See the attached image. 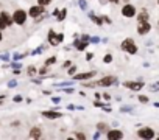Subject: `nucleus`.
Segmentation results:
<instances>
[{
	"instance_id": "f257e3e1",
	"label": "nucleus",
	"mask_w": 159,
	"mask_h": 140,
	"mask_svg": "<svg viewBox=\"0 0 159 140\" xmlns=\"http://www.w3.org/2000/svg\"><path fill=\"white\" fill-rule=\"evenodd\" d=\"M120 50L125 51V53H128V55H136L139 48H137V45H136V42H134L133 37H126V39L122 41V44H120Z\"/></svg>"
},
{
	"instance_id": "f03ea898",
	"label": "nucleus",
	"mask_w": 159,
	"mask_h": 140,
	"mask_svg": "<svg viewBox=\"0 0 159 140\" xmlns=\"http://www.w3.org/2000/svg\"><path fill=\"white\" fill-rule=\"evenodd\" d=\"M47 41H48V44L50 45H53V47H56V45H59L62 41H64V34H58L55 30H48V33H47Z\"/></svg>"
},
{
	"instance_id": "7ed1b4c3",
	"label": "nucleus",
	"mask_w": 159,
	"mask_h": 140,
	"mask_svg": "<svg viewBox=\"0 0 159 140\" xmlns=\"http://www.w3.org/2000/svg\"><path fill=\"white\" fill-rule=\"evenodd\" d=\"M137 137L139 138H145V140H151V138L156 137V132H154V129L151 126H142L137 131Z\"/></svg>"
},
{
	"instance_id": "20e7f679",
	"label": "nucleus",
	"mask_w": 159,
	"mask_h": 140,
	"mask_svg": "<svg viewBox=\"0 0 159 140\" xmlns=\"http://www.w3.org/2000/svg\"><path fill=\"white\" fill-rule=\"evenodd\" d=\"M27 19H28V13L25 10H16L13 13V20L16 25H25Z\"/></svg>"
},
{
	"instance_id": "39448f33",
	"label": "nucleus",
	"mask_w": 159,
	"mask_h": 140,
	"mask_svg": "<svg viewBox=\"0 0 159 140\" xmlns=\"http://www.w3.org/2000/svg\"><path fill=\"white\" fill-rule=\"evenodd\" d=\"M117 77H114V75H106V77H103V78H100L98 81H95V84L97 86H100V87H109V86H114V84H117Z\"/></svg>"
},
{
	"instance_id": "423d86ee",
	"label": "nucleus",
	"mask_w": 159,
	"mask_h": 140,
	"mask_svg": "<svg viewBox=\"0 0 159 140\" xmlns=\"http://www.w3.org/2000/svg\"><path fill=\"white\" fill-rule=\"evenodd\" d=\"M136 14H137V8H136L133 3H125V5L122 7V16H123V17L133 19V17H136Z\"/></svg>"
},
{
	"instance_id": "0eeeda50",
	"label": "nucleus",
	"mask_w": 159,
	"mask_h": 140,
	"mask_svg": "<svg viewBox=\"0 0 159 140\" xmlns=\"http://www.w3.org/2000/svg\"><path fill=\"white\" fill-rule=\"evenodd\" d=\"M122 86L129 89V90H133V92H139L140 89L145 87V83L143 81H123Z\"/></svg>"
},
{
	"instance_id": "6e6552de",
	"label": "nucleus",
	"mask_w": 159,
	"mask_h": 140,
	"mask_svg": "<svg viewBox=\"0 0 159 140\" xmlns=\"http://www.w3.org/2000/svg\"><path fill=\"white\" fill-rule=\"evenodd\" d=\"M95 75H97V70H92V72H84V73H75L72 77V80L73 81H88V80H92Z\"/></svg>"
},
{
	"instance_id": "1a4fd4ad",
	"label": "nucleus",
	"mask_w": 159,
	"mask_h": 140,
	"mask_svg": "<svg viewBox=\"0 0 159 140\" xmlns=\"http://www.w3.org/2000/svg\"><path fill=\"white\" fill-rule=\"evenodd\" d=\"M45 13V7H42V5H33V7H30V10H28V16L31 17V19H36V17H39L41 14H44Z\"/></svg>"
},
{
	"instance_id": "9d476101",
	"label": "nucleus",
	"mask_w": 159,
	"mask_h": 140,
	"mask_svg": "<svg viewBox=\"0 0 159 140\" xmlns=\"http://www.w3.org/2000/svg\"><path fill=\"white\" fill-rule=\"evenodd\" d=\"M151 31V24L150 20H142V22H137V34L140 36H145Z\"/></svg>"
},
{
	"instance_id": "9b49d317",
	"label": "nucleus",
	"mask_w": 159,
	"mask_h": 140,
	"mask_svg": "<svg viewBox=\"0 0 159 140\" xmlns=\"http://www.w3.org/2000/svg\"><path fill=\"white\" fill-rule=\"evenodd\" d=\"M106 137L109 138V140H120V138H123V131L122 129H108L106 131Z\"/></svg>"
},
{
	"instance_id": "f8f14e48",
	"label": "nucleus",
	"mask_w": 159,
	"mask_h": 140,
	"mask_svg": "<svg viewBox=\"0 0 159 140\" xmlns=\"http://www.w3.org/2000/svg\"><path fill=\"white\" fill-rule=\"evenodd\" d=\"M73 47L78 51H84L89 47V41H83V39H75L73 41Z\"/></svg>"
},
{
	"instance_id": "ddd939ff",
	"label": "nucleus",
	"mask_w": 159,
	"mask_h": 140,
	"mask_svg": "<svg viewBox=\"0 0 159 140\" xmlns=\"http://www.w3.org/2000/svg\"><path fill=\"white\" fill-rule=\"evenodd\" d=\"M41 114H42V117H45V118H48V120L61 118V114H59V112H56V111H42Z\"/></svg>"
},
{
	"instance_id": "4468645a",
	"label": "nucleus",
	"mask_w": 159,
	"mask_h": 140,
	"mask_svg": "<svg viewBox=\"0 0 159 140\" xmlns=\"http://www.w3.org/2000/svg\"><path fill=\"white\" fill-rule=\"evenodd\" d=\"M30 138H41L42 137V129L39 128V126H33L31 129H30Z\"/></svg>"
},
{
	"instance_id": "2eb2a0df",
	"label": "nucleus",
	"mask_w": 159,
	"mask_h": 140,
	"mask_svg": "<svg viewBox=\"0 0 159 140\" xmlns=\"http://www.w3.org/2000/svg\"><path fill=\"white\" fill-rule=\"evenodd\" d=\"M150 19V13L143 8V10H140L137 14H136V20L137 22H142V20H148Z\"/></svg>"
},
{
	"instance_id": "dca6fc26",
	"label": "nucleus",
	"mask_w": 159,
	"mask_h": 140,
	"mask_svg": "<svg viewBox=\"0 0 159 140\" xmlns=\"http://www.w3.org/2000/svg\"><path fill=\"white\" fill-rule=\"evenodd\" d=\"M0 16H2V17L5 19V22H7V25H8V27H11V25L14 24V20H13V14H8L7 11H2V13H0Z\"/></svg>"
},
{
	"instance_id": "f3484780",
	"label": "nucleus",
	"mask_w": 159,
	"mask_h": 140,
	"mask_svg": "<svg viewBox=\"0 0 159 140\" xmlns=\"http://www.w3.org/2000/svg\"><path fill=\"white\" fill-rule=\"evenodd\" d=\"M89 19L92 20V24H97V25H103V19L102 17H97L94 13H89Z\"/></svg>"
},
{
	"instance_id": "a211bd4d",
	"label": "nucleus",
	"mask_w": 159,
	"mask_h": 140,
	"mask_svg": "<svg viewBox=\"0 0 159 140\" xmlns=\"http://www.w3.org/2000/svg\"><path fill=\"white\" fill-rule=\"evenodd\" d=\"M66 16H67V10H66V8H62V10L56 14V20H58V22H62V20L66 19Z\"/></svg>"
},
{
	"instance_id": "6ab92c4d",
	"label": "nucleus",
	"mask_w": 159,
	"mask_h": 140,
	"mask_svg": "<svg viewBox=\"0 0 159 140\" xmlns=\"http://www.w3.org/2000/svg\"><path fill=\"white\" fill-rule=\"evenodd\" d=\"M108 129H109V125H106V123H103V121L97 123V131H100V132H106Z\"/></svg>"
},
{
	"instance_id": "aec40b11",
	"label": "nucleus",
	"mask_w": 159,
	"mask_h": 140,
	"mask_svg": "<svg viewBox=\"0 0 159 140\" xmlns=\"http://www.w3.org/2000/svg\"><path fill=\"white\" fill-rule=\"evenodd\" d=\"M36 73H38V68H36L34 65H30V67H28V75L33 77V75H36Z\"/></svg>"
},
{
	"instance_id": "412c9836",
	"label": "nucleus",
	"mask_w": 159,
	"mask_h": 140,
	"mask_svg": "<svg viewBox=\"0 0 159 140\" xmlns=\"http://www.w3.org/2000/svg\"><path fill=\"white\" fill-rule=\"evenodd\" d=\"M137 98H139V103H142V104H147V103H148V101H150V100H148V97H147V95H139V97H137Z\"/></svg>"
},
{
	"instance_id": "4be33fe9",
	"label": "nucleus",
	"mask_w": 159,
	"mask_h": 140,
	"mask_svg": "<svg viewBox=\"0 0 159 140\" xmlns=\"http://www.w3.org/2000/svg\"><path fill=\"white\" fill-rule=\"evenodd\" d=\"M78 3L81 10H88V0H78Z\"/></svg>"
},
{
	"instance_id": "5701e85b",
	"label": "nucleus",
	"mask_w": 159,
	"mask_h": 140,
	"mask_svg": "<svg viewBox=\"0 0 159 140\" xmlns=\"http://www.w3.org/2000/svg\"><path fill=\"white\" fill-rule=\"evenodd\" d=\"M67 73H69L70 77H73V75L76 73V65H70V67H69V70H67Z\"/></svg>"
},
{
	"instance_id": "b1692460",
	"label": "nucleus",
	"mask_w": 159,
	"mask_h": 140,
	"mask_svg": "<svg viewBox=\"0 0 159 140\" xmlns=\"http://www.w3.org/2000/svg\"><path fill=\"white\" fill-rule=\"evenodd\" d=\"M73 137L78 138V140H84V138H86V134H83V132H75Z\"/></svg>"
},
{
	"instance_id": "393cba45",
	"label": "nucleus",
	"mask_w": 159,
	"mask_h": 140,
	"mask_svg": "<svg viewBox=\"0 0 159 140\" xmlns=\"http://www.w3.org/2000/svg\"><path fill=\"white\" fill-rule=\"evenodd\" d=\"M112 59H114V58H112V55H111V53H108V55L103 58V62H105V64H109V62H112Z\"/></svg>"
},
{
	"instance_id": "a878e982",
	"label": "nucleus",
	"mask_w": 159,
	"mask_h": 140,
	"mask_svg": "<svg viewBox=\"0 0 159 140\" xmlns=\"http://www.w3.org/2000/svg\"><path fill=\"white\" fill-rule=\"evenodd\" d=\"M52 2H53V0H38V3L42 5V7H48Z\"/></svg>"
},
{
	"instance_id": "bb28decb",
	"label": "nucleus",
	"mask_w": 159,
	"mask_h": 140,
	"mask_svg": "<svg viewBox=\"0 0 159 140\" xmlns=\"http://www.w3.org/2000/svg\"><path fill=\"white\" fill-rule=\"evenodd\" d=\"M7 27H8V25H7V22H5V19H3L2 16H0V30H2V31H3V30H5Z\"/></svg>"
},
{
	"instance_id": "cd10ccee",
	"label": "nucleus",
	"mask_w": 159,
	"mask_h": 140,
	"mask_svg": "<svg viewBox=\"0 0 159 140\" xmlns=\"http://www.w3.org/2000/svg\"><path fill=\"white\" fill-rule=\"evenodd\" d=\"M56 62V56H52V58H48L47 61H45V65H52V64H55Z\"/></svg>"
},
{
	"instance_id": "c85d7f7f",
	"label": "nucleus",
	"mask_w": 159,
	"mask_h": 140,
	"mask_svg": "<svg viewBox=\"0 0 159 140\" xmlns=\"http://www.w3.org/2000/svg\"><path fill=\"white\" fill-rule=\"evenodd\" d=\"M39 73L41 75H47L48 73V65H44L42 68H39Z\"/></svg>"
},
{
	"instance_id": "c756f323",
	"label": "nucleus",
	"mask_w": 159,
	"mask_h": 140,
	"mask_svg": "<svg viewBox=\"0 0 159 140\" xmlns=\"http://www.w3.org/2000/svg\"><path fill=\"white\" fill-rule=\"evenodd\" d=\"M94 56H95V55H94V53H91V51H89V53H86V61H92V59H94Z\"/></svg>"
},
{
	"instance_id": "7c9ffc66",
	"label": "nucleus",
	"mask_w": 159,
	"mask_h": 140,
	"mask_svg": "<svg viewBox=\"0 0 159 140\" xmlns=\"http://www.w3.org/2000/svg\"><path fill=\"white\" fill-rule=\"evenodd\" d=\"M102 19H103V22H105V24H111V19H109L106 14H105V16H102Z\"/></svg>"
},
{
	"instance_id": "2f4dec72",
	"label": "nucleus",
	"mask_w": 159,
	"mask_h": 140,
	"mask_svg": "<svg viewBox=\"0 0 159 140\" xmlns=\"http://www.w3.org/2000/svg\"><path fill=\"white\" fill-rule=\"evenodd\" d=\"M94 106H95V107H103V106H105V104H103V103H100V101H97V100H95V101H94Z\"/></svg>"
},
{
	"instance_id": "473e14b6",
	"label": "nucleus",
	"mask_w": 159,
	"mask_h": 140,
	"mask_svg": "<svg viewBox=\"0 0 159 140\" xmlns=\"http://www.w3.org/2000/svg\"><path fill=\"white\" fill-rule=\"evenodd\" d=\"M70 65H72V62H70V61H66V62L62 64V68H67V67H70Z\"/></svg>"
},
{
	"instance_id": "72a5a7b5",
	"label": "nucleus",
	"mask_w": 159,
	"mask_h": 140,
	"mask_svg": "<svg viewBox=\"0 0 159 140\" xmlns=\"http://www.w3.org/2000/svg\"><path fill=\"white\" fill-rule=\"evenodd\" d=\"M102 98L108 101V100H111V95H109V94H103V95H102Z\"/></svg>"
},
{
	"instance_id": "f704fd0d",
	"label": "nucleus",
	"mask_w": 159,
	"mask_h": 140,
	"mask_svg": "<svg viewBox=\"0 0 159 140\" xmlns=\"http://www.w3.org/2000/svg\"><path fill=\"white\" fill-rule=\"evenodd\" d=\"M120 111H122V112H129L131 107H129V106H125V107H120Z\"/></svg>"
},
{
	"instance_id": "c9c22d12",
	"label": "nucleus",
	"mask_w": 159,
	"mask_h": 140,
	"mask_svg": "<svg viewBox=\"0 0 159 140\" xmlns=\"http://www.w3.org/2000/svg\"><path fill=\"white\" fill-rule=\"evenodd\" d=\"M91 42H94V44H98V42H100V37H91Z\"/></svg>"
},
{
	"instance_id": "e433bc0d",
	"label": "nucleus",
	"mask_w": 159,
	"mask_h": 140,
	"mask_svg": "<svg viewBox=\"0 0 159 140\" xmlns=\"http://www.w3.org/2000/svg\"><path fill=\"white\" fill-rule=\"evenodd\" d=\"M14 101H16V103L22 101V97H20V95H16V97H14Z\"/></svg>"
},
{
	"instance_id": "4c0bfd02",
	"label": "nucleus",
	"mask_w": 159,
	"mask_h": 140,
	"mask_svg": "<svg viewBox=\"0 0 159 140\" xmlns=\"http://www.w3.org/2000/svg\"><path fill=\"white\" fill-rule=\"evenodd\" d=\"M108 3H114V5H117V3H120V0H108Z\"/></svg>"
},
{
	"instance_id": "58836bf2",
	"label": "nucleus",
	"mask_w": 159,
	"mask_h": 140,
	"mask_svg": "<svg viewBox=\"0 0 159 140\" xmlns=\"http://www.w3.org/2000/svg\"><path fill=\"white\" fill-rule=\"evenodd\" d=\"M81 39H83V41H91V37H89L88 34H83V36H81Z\"/></svg>"
},
{
	"instance_id": "ea45409f",
	"label": "nucleus",
	"mask_w": 159,
	"mask_h": 140,
	"mask_svg": "<svg viewBox=\"0 0 159 140\" xmlns=\"http://www.w3.org/2000/svg\"><path fill=\"white\" fill-rule=\"evenodd\" d=\"M102 98V94L100 92H95V100H100Z\"/></svg>"
},
{
	"instance_id": "a19ab883",
	"label": "nucleus",
	"mask_w": 159,
	"mask_h": 140,
	"mask_svg": "<svg viewBox=\"0 0 159 140\" xmlns=\"http://www.w3.org/2000/svg\"><path fill=\"white\" fill-rule=\"evenodd\" d=\"M59 101H61V98H59V97H55V98H53V103H55V104H56V103H59Z\"/></svg>"
},
{
	"instance_id": "79ce46f5",
	"label": "nucleus",
	"mask_w": 159,
	"mask_h": 140,
	"mask_svg": "<svg viewBox=\"0 0 159 140\" xmlns=\"http://www.w3.org/2000/svg\"><path fill=\"white\" fill-rule=\"evenodd\" d=\"M66 94H73V89H64Z\"/></svg>"
},
{
	"instance_id": "37998d69",
	"label": "nucleus",
	"mask_w": 159,
	"mask_h": 140,
	"mask_svg": "<svg viewBox=\"0 0 159 140\" xmlns=\"http://www.w3.org/2000/svg\"><path fill=\"white\" fill-rule=\"evenodd\" d=\"M3 39V34H2V30H0V41H2Z\"/></svg>"
},
{
	"instance_id": "c03bdc74",
	"label": "nucleus",
	"mask_w": 159,
	"mask_h": 140,
	"mask_svg": "<svg viewBox=\"0 0 159 140\" xmlns=\"http://www.w3.org/2000/svg\"><path fill=\"white\" fill-rule=\"evenodd\" d=\"M157 27H159V19H157Z\"/></svg>"
},
{
	"instance_id": "a18cd8bd",
	"label": "nucleus",
	"mask_w": 159,
	"mask_h": 140,
	"mask_svg": "<svg viewBox=\"0 0 159 140\" xmlns=\"http://www.w3.org/2000/svg\"><path fill=\"white\" fill-rule=\"evenodd\" d=\"M157 5H159V0H157Z\"/></svg>"
}]
</instances>
